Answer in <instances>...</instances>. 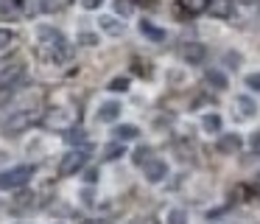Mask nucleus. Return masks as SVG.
Here are the masks:
<instances>
[{
  "mask_svg": "<svg viewBox=\"0 0 260 224\" xmlns=\"http://www.w3.org/2000/svg\"><path fill=\"white\" fill-rule=\"evenodd\" d=\"M98 28H101L107 37H120V34H123V20H118L115 14H101L98 17Z\"/></svg>",
  "mask_w": 260,
  "mask_h": 224,
  "instance_id": "nucleus-14",
  "label": "nucleus"
},
{
  "mask_svg": "<svg viewBox=\"0 0 260 224\" xmlns=\"http://www.w3.org/2000/svg\"><path fill=\"white\" fill-rule=\"evenodd\" d=\"M179 53H182V59L187 62V65H199V62L204 59V53H207V50H204V45L202 42H182V48H179Z\"/></svg>",
  "mask_w": 260,
  "mask_h": 224,
  "instance_id": "nucleus-13",
  "label": "nucleus"
},
{
  "mask_svg": "<svg viewBox=\"0 0 260 224\" xmlns=\"http://www.w3.org/2000/svg\"><path fill=\"white\" fill-rule=\"evenodd\" d=\"M37 118H40V109H17L6 123H3V132L6 134H20V132H25L31 123H37Z\"/></svg>",
  "mask_w": 260,
  "mask_h": 224,
  "instance_id": "nucleus-3",
  "label": "nucleus"
},
{
  "mask_svg": "<svg viewBox=\"0 0 260 224\" xmlns=\"http://www.w3.org/2000/svg\"><path fill=\"white\" fill-rule=\"evenodd\" d=\"M31 177H34V165H17V168H9V171H0V190L23 188Z\"/></svg>",
  "mask_w": 260,
  "mask_h": 224,
  "instance_id": "nucleus-2",
  "label": "nucleus"
},
{
  "mask_svg": "<svg viewBox=\"0 0 260 224\" xmlns=\"http://www.w3.org/2000/svg\"><path fill=\"white\" fill-rule=\"evenodd\" d=\"M37 42H40L37 45V56H40L42 62H48V65H59V62H64L70 56L64 34L56 31V28H51V25L37 28Z\"/></svg>",
  "mask_w": 260,
  "mask_h": 224,
  "instance_id": "nucleus-1",
  "label": "nucleus"
},
{
  "mask_svg": "<svg viewBox=\"0 0 260 224\" xmlns=\"http://www.w3.org/2000/svg\"><path fill=\"white\" fill-rule=\"evenodd\" d=\"M115 137L123 140V143L126 140H137L140 137V126H135V123H120V126L115 129Z\"/></svg>",
  "mask_w": 260,
  "mask_h": 224,
  "instance_id": "nucleus-17",
  "label": "nucleus"
},
{
  "mask_svg": "<svg viewBox=\"0 0 260 224\" xmlns=\"http://www.w3.org/2000/svg\"><path fill=\"white\" fill-rule=\"evenodd\" d=\"M182 6H185L190 14H202V11L210 9V0H179Z\"/></svg>",
  "mask_w": 260,
  "mask_h": 224,
  "instance_id": "nucleus-21",
  "label": "nucleus"
},
{
  "mask_svg": "<svg viewBox=\"0 0 260 224\" xmlns=\"http://www.w3.org/2000/svg\"><path fill=\"white\" fill-rule=\"evenodd\" d=\"M252 149L260 154V132H254V134H252Z\"/></svg>",
  "mask_w": 260,
  "mask_h": 224,
  "instance_id": "nucleus-33",
  "label": "nucleus"
},
{
  "mask_svg": "<svg viewBox=\"0 0 260 224\" xmlns=\"http://www.w3.org/2000/svg\"><path fill=\"white\" fill-rule=\"evenodd\" d=\"M207 84L210 87H215V90H226V76H224V70H207Z\"/></svg>",
  "mask_w": 260,
  "mask_h": 224,
  "instance_id": "nucleus-19",
  "label": "nucleus"
},
{
  "mask_svg": "<svg viewBox=\"0 0 260 224\" xmlns=\"http://www.w3.org/2000/svg\"><path fill=\"white\" fill-rule=\"evenodd\" d=\"M115 11H118L120 17H129L132 11H135V0H115Z\"/></svg>",
  "mask_w": 260,
  "mask_h": 224,
  "instance_id": "nucleus-27",
  "label": "nucleus"
},
{
  "mask_svg": "<svg viewBox=\"0 0 260 224\" xmlns=\"http://www.w3.org/2000/svg\"><path fill=\"white\" fill-rule=\"evenodd\" d=\"M243 84H246L249 90H254V93H260V73H249V76L243 78Z\"/></svg>",
  "mask_w": 260,
  "mask_h": 224,
  "instance_id": "nucleus-29",
  "label": "nucleus"
},
{
  "mask_svg": "<svg viewBox=\"0 0 260 224\" xmlns=\"http://www.w3.org/2000/svg\"><path fill=\"white\" fill-rule=\"evenodd\" d=\"M84 162H87L84 149H73L68 154H62V160H59V177H73V174H79L84 168Z\"/></svg>",
  "mask_w": 260,
  "mask_h": 224,
  "instance_id": "nucleus-4",
  "label": "nucleus"
},
{
  "mask_svg": "<svg viewBox=\"0 0 260 224\" xmlns=\"http://www.w3.org/2000/svg\"><path fill=\"white\" fill-rule=\"evenodd\" d=\"M199 129H202L204 134H213V137H215V134L224 132V118H221L218 112L210 109V112H204V115L199 118Z\"/></svg>",
  "mask_w": 260,
  "mask_h": 224,
  "instance_id": "nucleus-10",
  "label": "nucleus"
},
{
  "mask_svg": "<svg viewBox=\"0 0 260 224\" xmlns=\"http://www.w3.org/2000/svg\"><path fill=\"white\" fill-rule=\"evenodd\" d=\"M143 174H146V182L148 185H159L165 177H168V162L159 160V157H151V160L143 165Z\"/></svg>",
  "mask_w": 260,
  "mask_h": 224,
  "instance_id": "nucleus-6",
  "label": "nucleus"
},
{
  "mask_svg": "<svg viewBox=\"0 0 260 224\" xmlns=\"http://www.w3.org/2000/svg\"><path fill=\"white\" fill-rule=\"evenodd\" d=\"M135 3H148V0H135Z\"/></svg>",
  "mask_w": 260,
  "mask_h": 224,
  "instance_id": "nucleus-36",
  "label": "nucleus"
},
{
  "mask_svg": "<svg viewBox=\"0 0 260 224\" xmlns=\"http://www.w3.org/2000/svg\"><path fill=\"white\" fill-rule=\"evenodd\" d=\"M132 70H135L137 76H143V78H151L154 67H151V62H143V59H135V67H132Z\"/></svg>",
  "mask_w": 260,
  "mask_h": 224,
  "instance_id": "nucleus-23",
  "label": "nucleus"
},
{
  "mask_svg": "<svg viewBox=\"0 0 260 224\" xmlns=\"http://www.w3.org/2000/svg\"><path fill=\"white\" fill-rule=\"evenodd\" d=\"M79 42L87 45V48H92V45H98V37H95V34H90V31H81L79 34Z\"/></svg>",
  "mask_w": 260,
  "mask_h": 224,
  "instance_id": "nucleus-30",
  "label": "nucleus"
},
{
  "mask_svg": "<svg viewBox=\"0 0 260 224\" xmlns=\"http://www.w3.org/2000/svg\"><path fill=\"white\" fill-rule=\"evenodd\" d=\"M84 179H87V182H95V179H98V171H87Z\"/></svg>",
  "mask_w": 260,
  "mask_h": 224,
  "instance_id": "nucleus-34",
  "label": "nucleus"
},
{
  "mask_svg": "<svg viewBox=\"0 0 260 224\" xmlns=\"http://www.w3.org/2000/svg\"><path fill=\"white\" fill-rule=\"evenodd\" d=\"M120 112H123V104H120V101H104L95 112V121L98 123H115L120 118Z\"/></svg>",
  "mask_w": 260,
  "mask_h": 224,
  "instance_id": "nucleus-11",
  "label": "nucleus"
},
{
  "mask_svg": "<svg viewBox=\"0 0 260 224\" xmlns=\"http://www.w3.org/2000/svg\"><path fill=\"white\" fill-rule=\"evenodd\" d=\"M34 199H37L34 193H20V196H17V202H14V205H17V207H28V205H34Z\"/></svg>",
  "mask_w": 260,
  "mask_h": 224,
  "instance_id": "nucleus-31",
  "label": "nucleus"
},
{
  "mask_svg": "<svg viewBox=\"0 0 260 224\" xmlns=\"http://www.w3.org/2000/svg\"><path fill=\"white\" fill-rule=\"evenodd\" d=\"M243 3H257V0H243Z\"/></svg>",
  "mask_w": 260,
  "mask_h": 224,
  "instance_id": "nucleus-35",
  "label": "nucleus"
},
{
  "mask_svg": "<svg viewBox=\"0 0 260 224\" xmlns=\"http://www.w3.org/2000/svg\"><path fill=\"white\" fill-rule=\"evenodd\" d=\"M45 123L51 129H70L76 123V115L70 109H64V106H56V109H51L45 115Z\"/></svg>",
  "mask_w": 260,
  "mask_h": 224,
  "instance_id": "nucleus-7",
  "label": "nucleus"
},
{
  "mask_svg": "<svg viewBox=\"0 0 260 224\" xmlns=\"http://www.w3.org/2000/svg\"><path fill=\"white\" fill-rule=\"evenodd\" d=\"M129 76H118V78H112V81H109V90H112V93H126V90H129Z\"/></svg>",
  "mask_w": 260,
  "mask_h": 224,
  "instance_id": "nucleus-26",
  "label": "nucleus"
},
{
  "mask_svg": "<svg viewBox=\"0 0 260 224\" xmlns=\"http://www.w3.org/2000/svg\"><path fill=\"white\" fill-rule=\"evenodd\" d=\"M64 140H68V143H84L87 140V134H84V129H76V126H70L68 129V134H64Z\"/></svg>",
  "mask_w": 260,
  "mask_h": 224,
  "instance_id": "nucleus-25",
  "label": "nucleus"
},
{
  "mask_svg": "<svg viewBox=\"0 0 260 224\" xmlns=\"http://www.w3.org/2000/svg\"><path fill=\"white\" fill-rule=\"evenodd\" d=\"M243 146V137L238 132H221L218 140H215V149L221 151V154H238Z\"/></svg>",
  "mask_w": 260,
  "mask_h": 224,
  "instance_id": "nucleus-8",
  "label": "nucleus"
},
{
  "mask_svg": "<svg viewBox=\"0 0 260 224\" xmlns=\"http://www.w3.org/2000/svg\"><path fill=\"white\" fill-rule=\"evenodd\" d=\"M232 118H235V123H249L257 118V104H254L249 95H238L235 101H232Z\"/></svg>",
  "mask_w": 260,
  "mask_h": 224,
  "instance_id": "nucleus-5",
  "label": "nucleus"
},
{
  "mask_svg": "<svg viewBox=\"0 0 260 224\" xmlns=\"http://www.w3.org/2000/svg\"><path fill=\"white\" fill-rule=\"evenodd\" d=\"M17 90H20V84H9V87H0V109L3 106H9V101L17 95Z\"/></svg>",
  "mask_w": 260,
  "mask_h": 224,
  "instance_id": "nucleus-22",
  "label": "nucleus"
},
{
  "mask_svg": "<svg viewBox=\"0 0 260 224\" xmlns=\"http://www.w3.org/2000/svg\"><path fill=\"white\" fill-rule=\"evenodd\" d=\"M132 160H135V165H146V162L151 160V149H148V146H140V149L132 154Z\"/></svg>",
  "mask_w": 260,
  "mask_h": 224,
  "instance_id": "nucleus-24",
  "label": "nucleus"
},
{
  "mask_svg": "<svg viewBox=\"0 0 260 224\" xmlns=\"http://www.w3.org/2000/svg\"><path fill=\"white\" fill-rule=\"evenodd\" d=\"M20 9H23V14L37 17V14L51 9V0H20Z\"/></svg>",
  "mask_w": 260,
  "mask_h": 224,
  "instance_id": "nucleus-16",
  "label": "nucleus"
},
{
  "mask_svg": "<svg viewBox=\"0 0 260 224\" xmlns=\"http://www.w3.org/2000/svg\"><path fill=\"white\" fill-rule=\"evenodd\" d=\"M120 154H126V146H123V140H115V143L104 146V160H118Z\"/></svg>",
  "mask_w": 260,
  "mask_h": 224,
  "instance_id": "nucleus-18",
  "label": "nucleus"
},
{
  "mask_svg": "<svg viewBox=\"0 0 260 224\" xmlns=\"http://www.w3.org/2000/svg\"><path fill=\"white\" fill-rule=\"evenodd\" d=\"M165 224H187V210H182V207H171V210L165 213Z\"/></svg>",
  "mask_w": 260,
  "mask_h": 224,
  "instance_id": "nucleus-20",
  "label": "nucleus"
},
{
  "mask_svg": "<svg viewBox=\"0 0 260 224\" xmlns=\"http://www.w3.org/2000/svg\"><path fill=\"white\" fill-rule=\"evenodd\" d=\"M101 6H104V0H81V9H87V11H95Z\"/></svg>",
  "mask_w": 260,
  "mask_h": 224,
  "instance_id": "nucleus-32",
  "label": "nucleus"
},
{
  "mask_svg": "<svg viewBox=\"0 0 260 224\" xmlns=\"http://www.w3.org/2000/svg\"><path fill=\"white\" fill-rule=\"evenodd\" d=\"M210 14L215 20H230L232 11H235V0H210Z\"/></svg>",
  "mask_w": 260,
  "mask_h": 224,
  "instance_id": "nucleus-15",
  "label": "nucleus"
},
{
  "mask_svg": "<svg viewBox=\"0 0 260 224\" xmlns=\"http://www.w3.org/2000/svg\"><path fill=\"white\" fill-rule=\"evenodd\" d=\"M25 76V65L23 62H12L0 70V87H9V84H20Z\"/></svg>",
  "mask_w": 260,
  "mask_h": 224,
  "instance_id": "nucleus-12",
  "label": "nucleus"
},
{
  "mask_svg": "<svg viewBox=\"0 0 260 224\" xmlns=\"http://www.w3.org/2000/svg\"><path fill=\"white\" fill-rule=\"evenodd\" d=\"M137 28H140V34L148 39V42H154V45H162L165 39H168V31L159 28L154 20H140V22H137Z\"/></svg>",
  "mask_w": 260,
  "mask_h": 224,
  "instance_id": "nucleus-9",
  "label": "nucleus"
},
{
  "mask_svg": "<svg viewBox=\"0 0 260 224\" xmlns=\"http://www.w3.org/2000/svg\"><path fill=\"white\" fill-rule=\"evenodd\" d=\"M12 42H14V34L9 28H0V50H6Z\"/></svg>",
  "mask_w": 260,
  "mask_h": 224,
  "instance_id": "nucleus-28",
  "label": "nucleus"
}]
</instances>
